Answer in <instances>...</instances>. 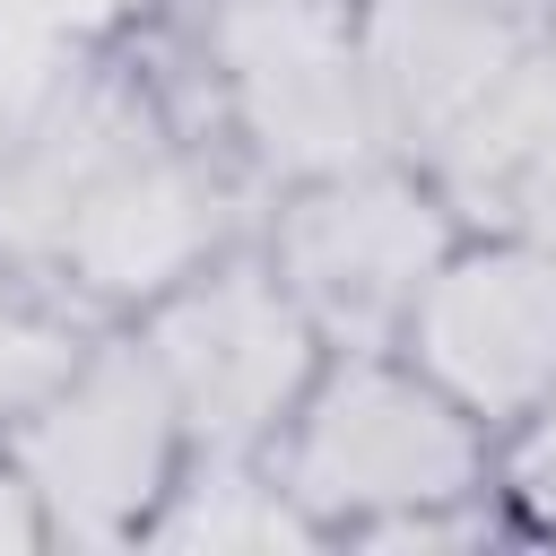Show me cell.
<instances>
[{
	"mask_svg": "<svg viewBox=\"0 0 556 556\" xmlns=\"http://www.w3.org/2000/svg\"><path fill=\"white\" fill-rule=\"evenodd\" d=\"M148 365L174 391L191 452H269L295 417L304 382L321 374V330L287 295V278L261 261V243H226L200 269H182L165 295L130 313Z\"/></svg>",
	"mask_w": 556,
	"mask_h": 556,
	"instance_id": "6",
	"label": "cell"
},
{
	"mask_svg": "<svg viewBox=\"0 0 556 556\" xmlns=\"http://www.w3.org/2000/svg\"><path fill=\"white\" fill-rule=\"evenodd\" d=\"M252 226L261 191L165 113L113 17L0 87V261L96 321H130Z\"/></svg>",
	"mask_w": 556,
	"mask_h": 556,
	"instance_id": "1",
	"label": "cell"
},
{
	"mask_svg": "<svg viewBox=\"0 0 556 556\" xmlns=\"http://www.w3.org/2000/svg\"><path fill=\"white\" fill-rule=\"evenodd\" d=\"M148 556H330L313 513L269 478L261 452H191L139 530Z\"/></svg>",
	"mask_w": 556,
	"mask_h": 556,
	"instance_id": "9",
	"label": "cell"
},
{
	"mask_svg": "<svg viewBox=\"0 0 556 556\" xmlns=\"http://www.w3.org/2000/svg\"><path fill=\"white\" fill-rule=\"evenodd\" d=\"M174 17L191 26V52L208 70L226 148L261 191L391 148L365 52V0H174Z\"/></svg>",
	"mask_w": 556,
	"mask_h": 556,
	"instance_id": "3",
	"label": "cell"
},
{
	"mask_svg": "<svg viewBox=\"0 0 556 556\" xmlns=\"http://www.w3.org/2000/svg\"><path fill=\"white\" fill-rule=\"evenodd\" d=\"M0 556H52V547H43V513H35L9 443H0Z\"/></svg>",
	"mask_w": 556,
	"mask_h": 556,
	"instance_id": "13",
	"label": "cell"
},
{
	"mask_svg": "<svg viewBox=\"0 0 556 556\" xmlns=\"http://www.w3.org/2000/svg\"><path fill=\"white\" fill-rule=\"evenodd\" d=\"M391 348L486 434H504L556 382V243L513 226H460Z\"/></svg>",
	"mask_w": 556,
	"mask_h": 556,
	"instance_id": "7",
	"label": "cell"
},
{
	"mask_svg": "<svg viewBox=\"0 0 556 556\" xmlns=\"http://www.w3.org/2000/svg\"><path fill=\"white\" fill-rule=\"evenodd\" d=\"M0 443H9V460L35 495V513H43V547H70V556L139 547L148 513L165 504V486L191 460L174 391L148 365L130 321H104L0 426Z\"/></svg>",
	"mask_w": 556,
	"mask_h": 556,
	"instance_id": "4",
	"label": "cell"
},
{
	"mask_svg": "<svg viewBox=\"0 0 556 556\" xmlns=\"http://www.w3.org/2000/svg\"><path fill=\"white\" fill-rule=\"evenodd\" d=\"M252 243L287 278V295L304 304L321 348H391L408 304L460 243V217L408 156L382 148L339 174L269 191Z\"/></svg>",
	"mask_w": 556,
	"mask_h": 556,
	"instance_id": "5",
	"label": "cell"
},
{
	"mask_svg": "<svg viewBox=\"0 0 556 556\" xmlns=\"http://www.w3.org/2000/svg\"><path fill=\"white\" fill-rule=\"evenodd\" d=\"M104 321L87 313V304H70L61 287H43L35 269H17V261H0V426L96 339Z\"/></svg>",
	"mask_w": 556,
	"mask_h": 556,
	"instance_id": "10",
	"label": "cell"
},
{
	"mask_svg": "<svg viewBox=\"0 0 556 556\" xmlns=\"http://www.w3.org/2000/svg\"><path fill=\"white\" fill-rule=\"evenodd\" d=\"M408 165L452 200L460 226H513L556 243V17L443 122Z\"/></svg>",
	"mask_w": 556,
	"mask_h": 556,
	"instance_id": "8",
	"label": "cell"
},
{
	"mask_svg": "<svg viewBox=\"0 0 556 556\" xmlns=\"http://www.w3.org/2000/svg\"><path fill=\"white\" fill-rule=\"evenodd\" d=\"M261 460L313 513L330 556L417 504L495 486V434L460 400H443L400 348H330Z\"/></svg>",
	"mask_w": 556,
	"mask_h": 556,
	"instance_id": "2",
	"label": "cell"
},
{
	"mask_svg": "<svg viewBox=\"0 0 556 556\" xmlns=\"http://www.w3.org/2000/svg\"><path fill=\"white\" fill-rule=\"evenodd\" d=\"M495 486L521 513L530 547H556V382L495 434Z\"/></svg>",
	"mask_w": 556,
	"mask_h": 556,
	"instance_id": "12",
	"label": "cell"
},
{
	"mask_svg": "<svg viewBox=\"0 0 556 556\" xmlns=\"http://www.w3.org/2000/svg\"><path fill=\"white\" fill-rule=\"evenodd\" d=\"M486 547H530V530L504 504V486H478V495H452V504H417V513L365 530L348 556H486Z\"/></svg>",
	"mask_w": 556,
	"mask_h": 556,
	"instance_id": "11",
	"label": "cell"
}]
</instances>
